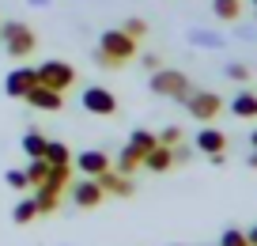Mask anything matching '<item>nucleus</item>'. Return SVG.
Returning a JSON list of instances; mask_svg holds the SVG:
<instances>
[{
  "label": "nucleus",
  "mask_w": 257,
  "mask_h": 246,
  "mask_svg": "<svg viewBox=\"0 0 257 246\" xmlns=\"http://www.w3.org/2000/svg\"><path fill=\"white\" fill-rule=\"evenodd\" d=\"M0 46H4V53H8V57L23 61V57L34 53L38 38H34V31H31L27 23H19V19H8V23H0Z\"/></svg>",
  "instance_id": "obj_1"
},
{
  "label": "nucleus",
  "mask_w": 257,
  "mask_h": 246,
  "mask_svg": "<svg viewBox=\"0 0 257 246\" xmlns=\"http://www.w3.org/2000/svg\"><path fill=\"white\" fill-rule=\"evenodd\" d=\"M148 88H152L155 95H163V99H178V103H185L189 91H193V84H189V76L178 72V68H155L152 79H148Z\"/></svg>",
  "instance_id": "obj_2"
},
{
  "label": "nucleus",
  "mask_w": 257,
  "mask_h": 246,
  "mask_svg": "<svg viewBox=\"0 0 257 246\" xmlns=\"http://www.w3.org/2000/svg\"><path fill=\"white\" fill-rule=\"evenodd\" d=\"M137 46H140V42L128 38L121 27H117V31H102V38H98V49L113 61V68H121V64L133 61V57H137Z\"/></svg>",
  "instance_id": "obj_3"
},
{
  "label": "nucleus",
  "mask_w": 257,
  "mask_h": 246,
  "mask_svg": "<svg viewBox=\"0 0 257 246\" xmlns=\"http://www.w3.org/2000/svg\"><path fill=\"white\" fill-rule=\"evenodd\" d=\"M38 84H46L53 91H68L76 84V68L68 61H42L38 64Z\"/></svg>",
  "instance_id": "obj_4"
},
{
  "label": "nucleus",
  "mask_w": 257,
  "mask_h": 246,
  "mask_svg": "<svg viewBox=\"0 0 257 246\" xmlns=\"http://www.w3.org/2000/svg\"><path fill=\"white\" fill-rule=\"evenodd\" d=\"M185 110H189L197 121H212V118H219V110H223V99H219L216 91H197L193 88L189 99H185Z\"/></svg>",
  "instance_id": "obj_5"
},
{
  "label": "nucleus",
  "mask_w": 257,
  "mask_h": 246,
  "mask_svg": "<svg viewBox=\"0 0 257 246\" xmlns=\"http://www.w3.org/2000/svg\"><path fill=\"white\" fill-rule=\"evenodd\" d=\"M83 110L95 118H113L117 114V95L110 88H87L83 91Z\"/></svg>",
  "instance_id": "obj_6"
},
{
  "label": "nucleus",
  "mask_w": 257,
  "mask_h": 246,
  "mask_svg": "<svg viewBox=\"0 0 257 246\" xmlns=\"http://www.w3.org/2000/svg\"><path fill=\"white\" fill-rule=\"evenodd\" d=\"M68 193H72V201H76L80 208H98V205L106 201V190L95 182V178H87V175H83L80 182L68 186Z\"/></svg>",
  "instance_id": "obj_7"
},
{
  "label": "nucleus",
  "mask_w": 257,
  "mask_h": 246,
  "mask_svg": "<svg viewBox=\"0 0 257 246\" xmlns=\"http://www.w3.org/2000/svg\"><path fill=\"white\" fill-rule=\"evenodd\" d=\"M38 84V68H27V64H19V68L8 72V79H4V91H8L12 99H27V91Z\"/></svg>",
  "instance_id": "obj_8"
},
{
  "label": "nucleus",
  "mask_w": 257,
  "mask_h": 246,
  "mask_svg": "<svg viewBox=\"0 0 257 246\" xmlns=\"http://www.w3.org/2000/svg\"><path fill=\"white\" fill-rule=\"evenodd\" d=\"M27 103H31L34 110L57 114V110L64 106V91H53V88H46V84H34V88L27 91Z\"/></svg>",
  "instance_id": "obj_9"
},
{
  "label": "nucleus",
  "mask_w": 257,
  "mask_h": 246,
  "mask_svg": "<svg viewBox=\"0 0 257 246\" xmlns=\"http://www.w3.org/2000/svg\"><path fill=\"white\" fill-rule=\"evenodd\" d=\"M95 182L106 190V197H110V193H113V197H133V190H137V186H133V178H128V175H121L117 167L102 171V175H98Z\"/></svg>",
  "instance_id": "obj_10"
},
{
  "label": "nucleus",
  "mask_w": 257,
  "mask_h": 246,
  "mask_svg": "<svg viewBox=\"0 0 257 246\" xmlns=\"http://www.w3.org/2000/svg\"><path fill=\"white\" fill-rule=\"evenodd\" d=\"M72 163H76V171H80V175H87V178H98L102 171H110V155H106V151H98V148L80 151Z\"/></svg>",
  "instance_id": "obj_11"
},
{
  "label": "nucleus",
  "mask_w": 257,
  "mask_h": 246,
  "mask_svg": "<svg viewBox=\"0 0 257 246\" xmlns=\"http://www.w3.org/2000/svg\"><path fill=\"white\" fill-rule=\"evenodd\" d=\"M170 167H174V148H167V144H155L144 155V171H152V175H167Z\"/></svg>",
  "instance_id": "obj_12"
},
{
  "label": "nucleus",
  "mask_w": 257,
  "mask_h": 246,
  "mask_svg": "<svg viewBox=\"0 0 257 246\" xmlns=\"http://www.w3.org/2000/svg\"><path fill=\"white\" fill-rule=\"evenodd\" d=\"M197 151H204V155H223L227 151V136L219 133V129L204 125L201 133H197Z\"/></svg>",
  "instance_id": "obj_13"
},
{
  "label": "nucleus",
  "mask_w": 257,
  "mask_h": 246,
  "mask_svg": "<svg viewBox=\"0 0 257 246\" xmlns=\"http://www.w3.org/2000/svg\"><path fill=\"white\" fill-rule=\"evenodd\" d=\"M34 205H38V216H53L61 208V190L53 186H34Z\"/></svg>",
  "instance_id": "obj_14"
},
{
  "label": "nucleus",
  "mask_w": 257,
  "mask_h": 246,
  "mask_svg": "<svg viewBox=\"0 0 257 246\" xmlns=\"http://www.w3.org/2000/svg\"><path fill=\"white\" fill-rule=\"evenodd\" d=\"M140 167H144V151H137L133 144H125V148L117 151V171H121V175H128V178H133Z\"/></svg>",
  "instance_id": "obj_15"
},
{
  "label": "nucleus",
  "mask_w": 257,
  "mask_h": 246,
  "mask_svg": "<svg viewBox=\"0 0 257 246\" xmlns=\"http://www.w3.org/2000/svg\"><path fill=\"white\" fill-rule=\"evenodd\" d=\"M231 114L234 118H257V95L253 91H238L231 99Z\"/></svg>",
  "instance_id": "obj_16"
},
{
  "label": "nucleus",
  "mask_w": 257,
  "mask_h": 246,
  "mask_svg": "<svg viewBox=\"0 0 257 246\" xmlns=\"http://www.w3.org/2000/svg\"><path fill=\"white\" fill-rule=\"evenodd\" d=\"M46 136H42L38 133V129H31V133H23V155L27 159H42V155H46Z\"/></svg>",
  "instance_id": "obj_17"
},
{
  "label": "nucleus",
  "mask_w": 257,
  "mask_h": 246,
  "mask_svg": "<svg viewBox=\"0 0 257 246\" xmlns=\"http://www.w3.org/2000/svg\"><path fill=\"white\" fill-rule=\"evenodd\" d=\"M42 186H53V190H68V186H72V163H61V167H49V178Z\"/></svg>",
  "instance_id": "obj_18"
},
{
  "label": "nucleus",
  "mask_w": 257,
  "mask_h": 246,
  "mask_svg": "<svg viewBox=\"0 0 257 246\" xmlns=\"http://www.w3.org/2000/svg\"><path fill=\"white\" fill-rule=\"evenodd\" d=\"M49 163V167H61V163H72V151H68V144H61V140H49L46 144V155H42Z\"/></svg>",
  "instance_id": "obj_19"
},
{
  "label": "nucleus",
  "mask_w": 257,
  "mask_h": 246,
  "mask_svg": "<svg viewBox=\"0 0 257 246\" xmlns=\"http://www.w3.org/2000/svg\"><path fill=\"white\" fill-rule=\"evenodd\" d=\"M212 12H216V19H223V23H234V19L242 16V0H212Z\"/></svg>",
  "instance_id": "obj_20"
},
{
  "label": "nucleus",
  "mask_w": 257,
  "mask_h": 246,
  "mask_svg": "<svg viewBox=\"0 0 257 246\" xmlns=\"http://www.w3.org/2000/svg\"><path fill=\"white\" fill-rule=\"evenodd\" d=\"M12 220L16 223H31V220H38V205H34V197H23L16 208H12Z\"/></svg>",
  "instance_id": "obj_21"
},
{
  "label": "nucleus",
  "mask_w": 257,
  "mask_h": 246,
  "mask_svg": "<svg viewBox=\"0 0 257 246\" xmlns=\"http://www.w3.org/2000/svg\"><path fill=\"white\" fill-rule=\"evenodd\" d=\"M128 144H133V148H137V151H144V155H148V151H152L155 144H159V136H155V133H148V129H133V136H128Z\"/></svg>",
  "instance_id": "obj_22"
},
{
  "label": "nucleus",
  "mask_w": 257,
  "mask_h": 246,
  "mask_svg": "<svg viewBox=\"0 0 257 246\" xmlns=\"http://www.w3.org/2000/svg\"><path fill=\"white\" fill-rule=\"evenodd\" d=\"M27 178H31V186H42L49 178V163L46 159H31V163H27Z\"/></svg>",
  "instance_id": "obj_23"
},
{
  "label": "nucleus",
  "mask_w": 257,
  "mask_h": 246,
  "mask_svg": "<svg viewBox=\"0 0 257 246\" xmlns=\"http://www.w3.org/2000/svg\"><path fill=\"white\" fill-rule=\"evenodd\" d=\"M219 246H249V238H246V231H234V227H227L223 235H219Z\"/></svg>",
  "instance_id": "obj_24"
},
{
  "label": "nucleus",
  "mask_w": 257,
  "mask_h": 246,
  "mask_svg": "<svg viewBox=\"0 0 257 246\" xmlns=\"http://www.w3.org/2000/svg\"><path fill=\"white\" fill-rule=\"evenodd\" d=\"M121 31H125L128 34V38H144V34H148V23H144V19H137V16H133V19H125V27H121Z\"/></svg>",
  "instance_id": "obj_25"
},
{
  "label": "nucleus",
  "mask_w": 257,
  "mask_h": 246,
  "mask_svg": "<svg viewBox=\"0 0 257 246\" xmlns=\"http://www.w3.org/2000/svg\"><path fill=\"white\" fill-rule=\"evenodd\" d=\"M4 182L12 186V190H31V178H27V171H8V175H4Z\"/></svg>",
  "instance_id": "obj_26"
},
{
  "label": "nucleus",
  "mask_w": 257,
  "mask_h": 246,
  "mask_svg": "<svg viewBox=\"0 0 257 246\" xmlns=\"http://www.w3.org/2000/svg\"><path fill=\"white\" fill-rule=\"evenodd\" d=\"M159 144H167V148H174V144H182V129H178V125H167V129H163V133H159Z\"/></svg>",
  "instance_id": "obj_27"
},
{
  "label": "nucleus",
  "mask_w": 257,
  "mask_h": 246,
  "mask_svg": "<svg viewBox=\"0 0 257 246\" xmlns=\"http://www.w3.org/2000/svg\"><path fill=\"white\" fill-rule=\"evenodd\" d=\"M227 76H231L234 84H246V79H249V68H246V64H238V61H234V64H227Z\"/></svg>",
  "instance_id": "obj_28"
},
{
  "label": "nucleus",
  "mask_w": 257,
  "mask_h": 246,
  "mask_svg": "<svg viewBox=\"0 0 257 246\" xmlns=\"http://www.w3.org/2000/svg\"><path fill=\"white\" fill-rule=\"evenodd\" d=\"M189 155H193V151L185 148V144H174V163H185V159H189Z\"/></svg>",
  "instance_id": "obj_29"
},
{
  "label": "nucleus",
  "mask_w": 257,
  "mask_h": 246,
  "mask_svg": "<svg viewBox=\"0 0 257 246\" xmlns=\"http://www.w3.org/2000/svg\"><path fill=\"white\" fill-rule=\"evenodd\" d=\"M193 42H204V46H219V38H212V34H201V31H193Z\"/></svg>",
  "instance_id": "obj_30"
},
{
  "label": "nucleus",
  "mask_w": 257,
  "mask_h": 246,
  "mask_svg": "<svg viewBox=\"0 0 257 246\" xmlns=\"http://www.w3.org/2000/svg\"><path fill=\"white\" fill-rule=\"evenodd\" d=\"M95 64H98V68H113V61L102 53V49H95Z\"/></svg>",
  "instance_id": "obj_31"
},
{
  "label": "nucleus",
  "mask_w": 257,
  "mask_h": 246,
  "mask_svg": "<svg viewBox=\"0 0 257 246\" xmlns=\"http://www.w3.org/2000/svg\"><path fill=\"white\" fill-rule=\"evenodd\" d=\"M144 68L155 72V68H163V64H159V57H155V53H144Z\"/></svg>",
  "instance_id": "obj_32"
},
{
  "label": "nucleus",
  "mask_w": 257,
  "mask_h": 246,
  "mask_svg": "<svg viewBox=\"0 0 257 246\" xmlns=\"http://www.w3.org/2000/svg\"><path fill=\"white\" fill-rule=\"evenodd\" d=\"M246 238H249V246H257V227H249V231H246Z\"/></svg>",
  "instance_id": "obj_33"
},
{
  "label": "nucleus",
  "mask_w": 257,
  "mask_h": 246,
  "mask_svg": "<svg viewBox=\"0 0 257 246\" xmlns=\"http://www.w3.org/2000/svg\"><path fill=\"white\" fill-rule=\"evenodd\" d=\"M31 4H34V8H46V4H49V0H31Z\"/></svg>",
  "instance_id": "obj_34"
},
{
  "label": "nucleus",
  "mask_w": 257,
  "mask_h": 246,
  "mask_svg": "<svg viewBox=\"0 0 257 246\" xmlns=\"http://www.w3.org/2000/svg\"><path fill=\"white\" fill-rule=\"evenodd\" d=\"M249 167H257V148H253V155H249Z\"/></svg>",
  "instance_id": "obj_35"
},
{
  "label": "nucleus",
  "mask_w": 257,
  "mask_h": 246,
  "mask_svg": "<svg viewBox=\"0 0 257 246\" xmlns=\"http://www.w3.org/2000/svg\"><path fill=\"white\" fill-rule=\"evenodd\" d=\"M249 144H253V148H257V129H253V136H249Z\"/></svg>",
  "instance_id": "obj_36"
},
{
  "label": "nucleus",
  "mask_w": 257,
  "mask_h": 246,
  "mask_svg": "<svg viewBox=\"0 0 257 246\" xmlns=\"http://www.w3.org/2000/svg\"><path fill=\"white\" fill-rule=\"evenodd\" d=\"M253 8H257V0H253Z\"/></svg>",
  "instance_id": "obj_37"
}]
</instances>
